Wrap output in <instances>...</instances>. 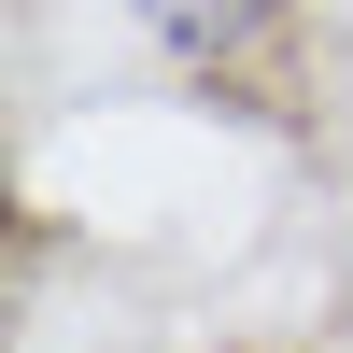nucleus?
Segmentation results:
<instances>
[{
    "label": "nucleus",
    "mask_w": 353,
    "mask_h": 353,
    "mask_svg": "<svg viewBox=\"0 0 353 353\" xmlns=\"http://www.w3.org/2000/svg\"><path fill=\"white\" fill-rule=\"evenodd\" d=\"M128 14H141V28H156V43H170V57H241V43H254V28H269V14H283V0H128Z\"/></svg>",
    "instance_id": "nucleus-1"
}]
</instances>
